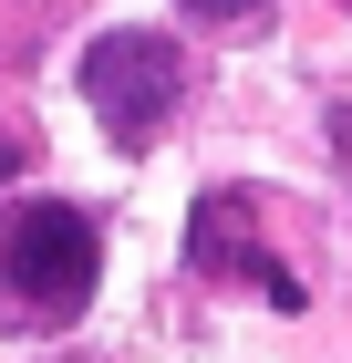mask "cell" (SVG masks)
I'll return each mask as SVG.
<instances>
[{"instance_id": "obj_1", "label": "cell", "mask_w": 352, "mask_h": 363, "mask_svg": "<svg viewBox=\"0 0 352 363\" xmlns=\"http://www.w3.org/2000/svg\"><path fill=\"white\" fill-rule=\"evenodd\" d=\"M104 280V228L73 197H42V208H11L0 218V322L11 333H52L93 301Z\"/></svg>"}, {"instance_id": "obj_2", "label": "cell", "mask_w": 352, "mask_h": 363, "mask_svg": "<svg viewBox=\"0 0 352 363\" xmlns=\"http://www.w3.org/2000/svg\"><path fill=\"white\" fill-rule=\"evenodd\" d=\"M176 94H187V62H176L166 31H104V42H83V104H93V125L125 156L156 145V125L176 114Z\"/></svg>"}, {"instance_id": "obj_3", "label": "cell", "mask_w": 352, "mask_h": 363, "mask_svg": "<svg viewBox=\"0 0 352 363\" xmlns=\"http://www.w3.org/2000/svg\"><path fill=\"white\" fill-rule=\"evenodd\" d=\"M176 11H197V21H249L259 0H176Z\"/></svg>"}, {"instance_id": "obj_4", "label": "cell", "mask_w": 352, "mask_h": 363, "mask_svg": "<svg viewBox=\"0 0 352 363\" xmlns=\"http://www.w3.org/2000/svg\"><path fill=\"white\" fill-rule=\"evenodd\" d=\"M11 177H21V145H11V135H0V187H11Z\"/></svg>"}]
</instances>
